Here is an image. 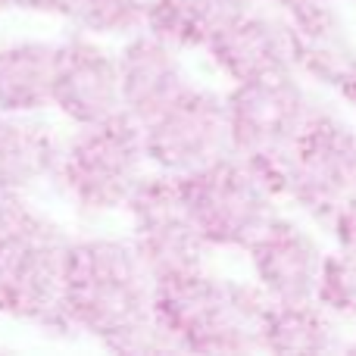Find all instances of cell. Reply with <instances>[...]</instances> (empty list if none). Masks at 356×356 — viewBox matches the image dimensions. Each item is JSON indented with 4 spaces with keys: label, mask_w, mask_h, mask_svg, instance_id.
Returning <instances> with one entry per match:
<instances>
[{
    "label": "cell",
    "mask_w": 356,
    "mask_h": 356,
    "mask_svg": "<svg viewBox=\"0 0 356 356\" xmlns=\"http://www.w3.org/2000/svg\"><path fill=\"white\" fill-rule=\"evenodd\" d=\"M56 44L13 41L0 47V113L35 116L50 106Z\"/></svg>",
    "instance_id": "e0dca14e"
},
{
    "label": "cell",
    "mask_w": 356,
    "mask_h": 356,
    "mask_svg": "<svg viewBox=\"0 0 356 356\" xmlns=\"http://www.w3.org/2000/svg\"><path fill=\"white\" fill-rule=\"evenodd\" d=\"M150 0H72L69 22L88 38H131L144 31Z\"/></svg>",
    "instance_id": "d6986e66"
},
{
    "label": "cell",
    "mask_w": 356,
    "mask_h": 356,
    "mask_svg": "<svg viewBox=\"0 0 356 356\" xmlns=\"http://www.w3.org/2000/svg\"><path fill=\"white\" fill-rule=\"evenodd\" d=\"M66 232L25 194H0V316L60 328Z\"/></svg>",
    "instance_id": "3957f363"
},
{
    "label": "cell",
    "mask_w": 356,
    "mask_h": 356,
    "mask_svg": "<svg viewBox=\"0 0 356 356\" xmlns=\"http://www.w3.org/2000/svg\"><path fill=\"white\" fill-rule=\"evenodd\" d=\"M244 250L266 300H313L325 257L316 234H309L294 219L272 216Z\"/></svg>",
    "instance_id": "8fae6325"
},
{
    "label": "cell",
    "mask_w": 356,
    "mask_h": 356,
    "mask_svg": "<svg viewBox=\"0 0 356 356\" xmlns=\"http://www.w3.org/2000/svg\"><path fill=\"white\" fill-rule=\"evenodd\" d=\"M284 13H294V10H303V6H316V3H332V0H275Z\"/></svg>",
    "instance_id": "d4e9b609"
},
{
    "label": "cell",
    "mask_w": 356,
    "mask_h": 356,
    "mask_svg": "<svg viewBox=\"0 0 356 356\" xmlns=\"http://www.w3.org/2000/svg\"><path fill=\"white\" fill-rule=\"evenodd\" d=\"M50 106L72 125H91L122 110L116 56L94 38L69 35L56 44Z\"/></svg>",
    "instance_id": "30bf717a"
},
{
    "label": "cell",
    "mask_w": 356,
    "mask_h": 356,
    "mask_svg": "<svg viewBox=\"0 0 356 356\" xmlns=\"http://www.w3.org/2000/svg\"><path fill=\"white\" fill-rule=\"evenodd\" d=\"M3 10H10V3H6V0H0V13H3Z\"/></svg>",
    "instance_id": "4316f807"
},
{
    "label": "cell",
    "mask_w": 356,
    "mask_h": 356,
    "mask_svg": "<svg viewBox=\"0 0 356 356\" xmlns=\"http://www.w3.org/2000/svg\"><path fill=\"white\" fill-rule=\"evenodd\" d=\"M122 209L131 219L129 241L154 282L203 266V253L209 247L181 203L178 175L160 169L144 172Z\"/></svg>",
    "instance_id": "9c48e42d"
},
{
    "label": "cell",
    "mask_w": 356,
    "mask_h": 356,
    "mask_svg": "<svg viewBox=\"0 0 356 356\" xmlns=\"http://www.w3.org/2000/svg\"><path fill=\"white\" fill-rule=\"evenodd\" d=\"M269 307L257 284L209 275L203 266L156 278L150 313L175 350L257 353L263 313Z\"/></svg>",
    "instance_id": "6da1fadb"
},
{
    "label": "cell",
    "mask_w": 356,
    "mask_h": 356,
    "mask_svg": "<svg viewBox=\"0 0 356 356\" xmlns=\"http://www.w3.org/2000/svg\"><path fill=\"white\" fill-rule=\"evenodd\" d=\"M288 38L294 72H303L319 85H334L356 50L338 0L288 13Z\"/></svg>",
    "instance_id": "5bb4252c"
},
{
    "label": "cell",
    "mask_w": 356,
    "mask_h": 356,
    "mask_svg": "<svg viewBox=\"0 0 356 356\" xmlns=\"http://www.w3.org/2000/svg\"><path fill=\"white\" fill-rule=\"evenodd\" d=\"M228 10H250V6H259V0H219Z\"/></svg>",
    "instance_id": "484cf974"
},
{
    "label": "cell",
    "mask_w": 356,
    "mask_h": 356,
    "mask_svg": "<svg viewBox=\"0 0 356 356\" xmlns=\"http://www.w3.org/2000/svg\"><path fill=\"white\" fill-rule=\"evenodd\" d=\"M353 350H356V344H353Z\"/></svg>",
    "instance_id": "83f0119b"
},
{
    "label": "cell",
    "mask_w": 356,
    "mask_h": 356,
    "mask_svg": "<svg viewBox=\"0 0 356 356\" xmlns=\"http://www.w3.org/2000/svg\"><path fill=\"white\" fill-rule=\"evenodd\" d=\"M228 13L232 10L219 0H150L144 31L175 47L178 54L203 50Z\"/></svg>",
    "instance_id": "ac0fdd59"
},
{
    "label": "cell",
    "mask_w": 356,
    "mask_h": 356,
    "mask_svg": "<svg viewBox=\"0 0 356 356\" xmlns=\"http://www.w3.org/2000/svg\"><path fill=\"white\" fill-rule=\"evenodd\" d=\"M141 125L147 163L160 172H191L232 154L225 97L191 81Z\"/></svg>",
    "instance_id": "ba28073f"
},
{
    "label": "cell",
    "mask_w": 356,
    "mask_h": 356,
    "mask_svg": "<svg viewBox=\"0 0 356 356\" xmlns=\"http://www.w3.org/2000/svg\"><path fill=\"white\" fill-rule=\"evenodd\" d=\"M178 194L207 247L244 250L275 216L278 197L238 154L178 175Z\"/></svg>",
    "instance_id": "8992f818"
},
{
    "label": "cell",
    "mask_w": 356,
    "mask_h": 356,
    "mask_svg": "<svg viewBox=\"0 0 356 356\" xmlns=\"http://www.w3.org/2000/svg\"><path fill=\"white\" fill-rule=\"evenodd\" d=\"M334 88H338V94L347 100V104L356 110V50H353V56L347 60V66L341 69V75H338V81H334Z\"/></svg>",
    "instance_id": "cb8c5ba5"
},
{
    "label": "cell",
    "mask_w": 356,
    "mask_h": 356,
    "mask_svg": "<svg viewBox=\"0 0 356 356\" xmlns=\"http://www.w3.org/2000/svg\"><path fill=\"white\" fill-rule=\"evenodd\" d=\"M60 147L47 122L0 113V194H25L31 184L54 178Z\"/></svg>",
    "instance_id": "9a60e30c"
},
{
    "label": "cell",
    "mask_w": 356,
    "mask_h": 356,
    "mask_svg": "<svg viewBox=\"0 0 356 356\" xmlns=\"http://www.w3.org/2000/svg\"><path fill=\"white\" fill-rule=\"evenodd\" d=\"M100 344L110 347V350H116V353H163V350H175L172 338L163 332V325L154 319V313L141 316V319L122 325L119 332L106 334Z\"/></svg>",
    "instance_id": "44dd1931"
},
{
    "label": "cell",
    "mask_w": 356,
    "mask_h": 356,
    "mask_svg": "<svg viewBox=\"0 0 356 356\" xmlns=\"http://www.w3.org/2000/svg\"><path fill=\"white\" fill-rule=\"evenodd\" d=\"M356 191V129L338 113L319 106L300 131L284 163L282 197L328 225Z\"/></svg>",
    "instance_id": "52a82bcc"
},
{
    "label": "cell",
    "mask_w": 356,
    "mask_h": 356,
    "mask_svg": "<svg viewBox=\"0 0 356 356\" xmlns=\"http://www.w3.org/2000/svg\"><path fill=\"white\" fill-rule=\"evenodd\" d=\"M259 344L269 353H334L347 350L341 319L316 300H269L259 328Z\"/></svg>",
    "instance_id": "2e32d148"
},
{
    "label": "cell",
    "mask_w": 356,
    "mask_h": 356,
    "mask_svg": "<svg viewBox=\"0 0 356 356\" xmlns=\"http://www.w3.org/2000/svg\"><path fill=\"white\" fill-rule=\"evenodd\" d=\"M316 303L328 309L334 319H356V259L347 253H325L316 282Z\"/></svg>",
    "instance_id": "ffe728a7"
},
{
    "label": "cell",
    "mask_w": 356,
    "mask_h": 356,
    "mask_svg": "<svg viewBox=\"0 0 356 356\" xmlns=\"http://www.w3.org/2000/svg\"><path fill=\"white\" fill-rule=\"evenodd\" d=\"M119 66V91H122V110L131 119L144 122L160 106H166L175 94L191 85V75L184 69L175 47L163 44L150 31L125 38V47L116 56Z\"/></svg>",
    "instance_id": "4fadbf2b"
},
{
    "label": "cell",
    "mask_w": 356,
    "mask_h": 356,
    "mask_svg": "<svg viewBox=\"0 0 356 356\" xmlns=\"http://www.w3.org/2000/svg\"><path fill=\"white\" fill-rule=\"evenodd\" d=\"M203 50L234 85L294 72L288 19H278L257 6L228 13Z\"/></svg>",
    "instance_id": "7c38bea8"
},
{
    "label": "cell",
    "mask_w": 356,
    "mask_h": 356,
    "mask_svg": "<svg viewBox=\"0 0 356 356\" xmlns=\"http://www.w3.org/2000/svg\"><path fill=\"white\" fill-rule=\"evenodd\" d=\"M13 10L38 13V16H69L72 0H6Z\"/></svg>",
    "instance_id": "603a6c76"
},
{
    "label": "cell",
    "mask_w": 356,
    "mask_h": 356,
    "mask_svg": "<svg viewBox=\"0 0 356 356\" xmlns=\"http://www.w3.org/2000/svg\"><path fill=\"white\" fill-rule=\"evenodd\" d=\"M154 278L122 238H69L60 278V328L104 341L150 313Z\"/></svg>",
    "instance_id": "7a4b0ae2"
},
{
    "label": "cell",
    "mask_w": 356,
    "mask_h": 356,
    "mask_svg": "<svg viewBox=\"0 0 356 356\" xmlns=\"http://www.w3.org/2000/svg\"><path fill=\"white\" fill-rule=\"evenodd\" d=\"M332 232L338 238V247L341 253H347L350 259H356V191L341 203V209L332 216Z\"/></svg>",
    "instance_id": "7402d4cb"
},
{
    "label": "cell",
    "mask_w": 356,
    "mask_h": 356,
    "mask_svg": "<svg viewBox=\"0 0 356 356\" xmlns=\"http://www.w3.org/2000/svg\"><path fill=\"white\" fill-rule=\"evenodd\" d=\"M319 113L309 88L297 72L269 75V79L238 81L225 94V116L232 154L250 163L266 188L282 197L288 150Z\"/></svg>",
    "instance_id": "277c9868"
},
{
    "label": "cell",
    "mask_w": 356,
    "mask_h": 356,
    "mask_svg": "<svg viewBox=\"0 0 356 356\" xmlns=\"http://www.w3.org/2000/svg\"><path fill=\"white\" fill-rule=\"evenodd\" d=\"M144 172L147 154L141 125L119 110L100 122L79 125V131L63 141L54 178L79 209L110 213L125 207Z\"/></svg>",
    "instance_id": "5b68a950"
}]
</instances>
